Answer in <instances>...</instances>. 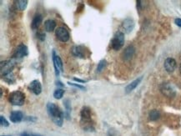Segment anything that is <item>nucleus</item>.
I'll use <instances>...</instances> for the list:
<instances>
[{"mask_svg":"<svg viewBox=\"0 0 181 136\" xmlns=\"http://www.w3.org/2000/svg\"><path fill=\"white\" fill-rule=\"evenodd\" d=\"M0 123L2 126H8V122L6 120V119L3 117V116H0Z\"/></svg>","mask_w":181,"mask_h":136,"instance_id":"nucleus-23","label":"nucleus"},{"mask_svg":"<svg viewBox=\"0 0 181 136\" xmlns=\"http://www.w3.org/2000/svg\"><path fill=\"white\" fill-rule=\"evenodd\" d=\"M27 5H28V1L27 0H19L17 2V7L21 11L24 10L25 8H27Z\"/></svg>","mask_w":181,"mask_h":136,"instance_id":"nucleus-20","label":"nucleus"},{"mask_svg":"<svg viewBox=\"0 0 181 136\" xmlns=\"http://www.w3.org/2000/svg\"><path fill=\"white\" fill-rule=\"evenodd\" d=\"M125 43V34L122 32H117L113 36L111 42L112 48L114 50H119Z\"/></svg>","mask_w":181,"mask_h":136,"instance_id":"nucleus-4","label":"nucleus"},{"mask_svg":"<svg viewBox=\"0 0 181 136\" xmlns=\"http://www.w3.org/2000/svg\"><path fill=\"white\" fill-rule=\"evenodd\" d=\"M159 117H160V114L156 109H154L150 113V119L153 121H155L157 119H159Z\"/></svg>","mask_w":181,"mask_h":136,"instance_id":"nucleus-19","label":"nucleus"},{"mask_svg":"<svg viewBox=\"0 0 181 136\" xmlns=\"http://www.w3.org/2000/svg\"><path fill=\"white\" fill-rule=\"evenodd\" d=\"M105 66H106V60H104V59L101 60L99 63L98 67H97V73H101L104 70V68Z\"/></svg>","mask_w":181,"mask_h":136,"instance_id":"nucleus-22","label":"nucleus"},{"mask_svg":"<svg viewBox=\"0 0 181 136\" xmlns=\"http://www.w3.org/2000/svg\"><path fill=\"white\" fill-rule=\"evenodd\" d=\"M55 34L57 38L61 42H67L69 39V31L63 27H58L55 30Z\"/></svg>","mask_w":181,"mask_h":136,"instance_id":"nucleus-5","label":"nucleus"},{"mask_svg":"<svg viewBox=\"0 0 181 136\" xmlns=\"http://www.w3.org/2000/svg\"><path fill=\"white\" fill-rule=\"evenodd\" d=\"M74 80L75 81H78V82H80V83H84V82H85V81H84V80H79V79H76V78H74Z\"/></svg>","mask_w":181,"mask_h":136,"instance_id":"nucleus-28","label":"nucleus"},{"mask_svg":"<svg viewBox=\"0 0 181 136\" xmlns=\"http://www.w3.org/2000/svg\"><path fill=\"white\" fill-rule=\"evenodd\" d=\"M21 136H39V135H33V134H29V133H24V134H22Z\"/></svg>","mask_w":181,"mask_h":136,"instance_id":"nucleus-27","label":"nucleus"},{"mask_svg":"<svg viewBox=\"0 0 181 136\" xmlns=\"http://www.w3.org/2000/svg\"><path fill=\"white\" fill-rule=\"evenodd\" d=\"M134 21L131 19H125L124 23H123V27H124V29L126 30L127 33H129L134 29Z\"/></svg>","mask_w":181,"mask_h":136,"instance_id":"nucleus-17","label":"nucleus"},{"mask_svg":"<svg viewBox=\"0 0 181 136\" xmlns=\"http://www.w3.org/2000/svg\"><path fill=\"white\" fill-rule=\"evenodd\" d=\"M134 48L130 45L125 50V52L123 54V58L125 60H129L134 56Z\"/></svg>","mask_w":181,"mask_h":136,"instance_id":"nucleus-14","label":"nucleus"},{"mask_svg":"<svg viewBox=\"0 0 181 136\" xmlns=\"http://www.w3.org/2000/svg\"><path fill=\"white\" fill-rule=\"evenodd\" d=\"M68 84H69L70 85H73V86L78 87V88H79V89H84V87L81 86V85H79V84H72V83H68Z\"/></svg>","mask_w":181,"mask_h":136,"instance_id":"nucleus-25","label":"nucleus"},{"mask_svg":"<svg viewBox=\"0 0 181 136\" xmlns=\"http://www.w3.org/2000/svg\"><path fill=\"white\" fill-rule=\"evenodd\" d=\"M161 92L164 95L169 98H173L175 95V89L169 84H164L161 85Z\"/></svg>","mask_w":181,"mask_h":136,"instance_id":"nucleus-7","label":"nucleus"},{"mask_svg":"<svg viewBox=\"0 0 181 136\" xmlns=\"http://www.w3.org/2000/svg\"><path fill=\"white\" fill-rule=\"evenodd\" d=\"M28 54H29V51H28L27 46L24 44H20L15 50L13 57L16 59H20V58H24L25 56H27Z\"/></svg>","mask_w":181,"mask_h":136,"instance_id":"nucleus-8","label":"nucleus"},{"mask_svg":"<svg viewBox=\"0 0 181 136\" xmlns=\"http://www.w3.org/2000/svg\"><path fill=\"white\" fill-rule=\"evenodd\" d=\"M164 68L167 72L172 73L176 68V61L172 58H168L164 61Z\"/></svg>","mask_w":181,"mask_h":136,"instance_id":"nucleus-10","label":"nucleus"},{"mask_svg":"<svg viewBox=\"0 0 181 136\" xmlns=\"http://www.w3.org/2000/svg\"><path fill=\"white\" fill-rule=\"evenodd\" d=\"M56 27V23L52 20V19H48L47 21H45L44 23V28H45V30L48 32H52L54 30Z\"/></svg>","mask_w":181,"mask_h":136,"instance_id":"nucleus-16","label":"nucleus"},{"mask_svg":"<svg viewBox=\"0 0 181 136\" xmlns=\"http://www.w3.org/2000/svg\"><path fill=\"white\" fill-rule=\"evenodd\" d=\"M175 24H176V25H178L179 27H180L181 28V19H175Z\"/></svg>","mask_w":181,"mask_h":136,"instance_id":"nucleus-26","label":"nucleus"},{"mask_svg":"<svg viewBox=\"0 0 181 136\" xmlns=\"http://www.w3.org/2000/svg\"><path fill=\"white\" fill-rule=\"evenodd\" d=\"M29 89H31L32 92L34 94H36V95H38L42 91L41 84H40L39 81L38 80L32 81L31 83H30V84H29Z\"/></svg>","mask_w":181,"mask_h":136,"instance_id":"nucleus-11","label":"nucleus"},{"mask_svg":"<svg viewBox=\"0 0 181 136\" xmlns=\"http://www.w3.org/2000/svg\"><path fill=\"white\" fill-rule=\"evenodd\" d=\"M63 93H64V90L63 89H58L57 90L54 91V97L57 99H61L63 97Z\"/></svg>","mask_w":181,"mask_h":136,"instance_id":"nucleus-21","label":"nucleus"},{"mask_svg":"<svg viewBox=\"0 0 181 136\" xmlns=\"http://www.w3.org/2000/svg\"><path fill=\"white\" fill-rule=\"evenodd\" d=\"M10 120L13 123H19L22 121L24 115L22 114V112L20 111H13L10 114Z\"/></svg>","mask_w":181,"mask_h":136,"instance_id":"nucleus-12","label":"nucleus"},{"mask_svg":"<svg viewBox=\"0 0 181 136\" xmlns=\"http://www.w3.org/2000/svg\"><path fill=\"white\" fill-rule=\"evenodd\" d=\"M14 63L11 60H7L1 63V73L3 76H6L8 74H11Z\"/></svg>","mask_w":181,"mask_h":136,"instance_id":"nucleus-6","label":"nucleus"},{"mask_svg":"<svg viewBox=\"0 0 181 136\" xmlns=\"http://www.w3.org/2000/svg\"><path fill=\"white\" fill-rule=\"evenodd\" d=\"M141 79H142V78H139V79H138V80H135L134 81H133L131 84H129L128 86L126 87V88H125L126 93H130L132 90H134V89L138 86V84H139V82L141 80Z\"/></svg>","mask_w":181,"mask_h":136,"instance_id":"nucleus-18","label":"nucleus"},{"mask_svg":"<svg viewBox=\"0 0 181 136\" xmlns=\"http://www.w3.org/2000/svg\"><path fill=\"white\" fill-rule=\"evenodd\" d=\"M180 74H181V63H180Z\"/></svg>","mask_w":181,"mask_h":136,"instance_id":"nucleus-29","label":"nucleus"},{"mask_svg":"<svg viewBox=\"0 0 181 136\" xmlns=\"http://www.w3.org/2000/svg\"><path fill=\"white\" fill-rule=\"evenodd\" d=\"M9 102L13 105H19L21 106L24 104L25 101V95L24 93H22L21 91H13L10 93L9 98H8Z\"/></svg>","mask_w":181,"mask_h":136,"instance_id":"nucleus-3","label":"nucleus"},{"mask_svg":"<svg viewBox=\"0 0 181 136\" xmlns=\"http://www.w3.org/2000/svg\"><path fill=\"white\" fill-rule=\"evenodd\" d=\"M42 20H43V18H42L41 15H36V16L33 18V21H32L31 24L32 29H33V30L38 29V28L40 26L41 23H42Z\"/></svg>","mask_w":181,"mask_h":136,"instance_id":"nucleus-15","label":"nucleus"},{"mask_svg":"<svg viewBox=\"0 0 181 136\" xmlns=\"http://www.w3.org/2000/svg\"><path fill=\"white\" fill-rule=\"evenodd\" d=\"M48 113L54 123L58 126H62L63 122V114L60 109L54 103H49L47 105Z\"/></svg>","mask_w":181,"mask_h":136,"instance_id":"nucleus-1","label":"nucleus"},{"mask_svg":"<svg viewBox=\"0 0 181 136\" xmlns=\"http://www.w3.org/2000/svg\"><path fill=\"white\" fill-rule=\"evenodd\" d=\"M72 54L75 57L79 58H84L85 54H84V48L82 46H74L72 49Z\"/></svg>","mask_w":181,"mask_h":136,"instance_id":"nucleus-13","label":"nucleus"},{"mask_svg":"<svg viewBox=\"0 0 181 136\" xmlns=\"http://www.w3.org/2000/svg\"><path fill=\"white\" fill-rule=\"evenodd\" d=\"M53 60H54V65L55 68V74L58 76L59 74V71L62 72L63 71V62L60 59V57L54 54V52L53 53Z\"/></svg>","mask_w":181,"mask_h":136,"instance_id":"nucleus-9","label":"nucleus"},{"mask_svg":"<svg viewBox=\"0 0 181 136\" xmlns=\"http://www.w3.org/2000/svg\"><path fill=\"white\" fill-rule=\"evenodd\" d=\"M81 124H85L84 129L85 130H91L92 129V124H91V112L89 108L84 107L82 109L81 113Z\"/></svg>","mask_w":181,"mask_h":136,"instance_id":"nucleus-2","label":"nucleus"},{"mask_svg":"<svg viewBox=\"0 0 181 136\" xmlns=\"http://www.w3.org/2000/svg\"><path fill=\"white\" fill-rule=\"evenodd\" d=\"M37 37L41 41H44V39H45V34H44V33L39 32V33H37Z\"/></svg>","mask_w":181,"mask_h":136,"instance_id":"nucleus-24","label":"nucleus"}]
</instances>
